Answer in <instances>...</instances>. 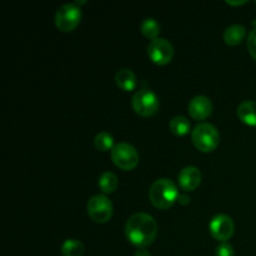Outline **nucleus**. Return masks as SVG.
Here are the masks:
<instances>
[{
    "mask_svg": "<svg viewBox=\"0 0 256 256\" xmlns=\"http://www.w3.org/2000/svg\"><path fill=\"white\" fill-rule=\"evenodd\" d=\"M125 235L134 246L145 249L154 242L158 235V224L152 215L136 212L128 219L125 224Z\"/></svg>",
    "mask_w": 256,
    "mask_h": 256,
    "instance_id": "obj_1",
    "label": "nucleus"
},
{
    "mask_svg": "<svg viewBox=\"0 0 256 256\" xmlns=\"http://www.w3.org/2000/svg\"><path fill=\"white\" fill-rule=\"evenodd\" d=\"M179 189L172 180L162 178L155 180L149 189V199L156 209L168 210L179 199Z\"/></svg>",
    "mask_w": 256,
    "mask_h": 256,
    "instance_id": "obj_2",
    "label": "nucleus"
},
{
    "mask_svg": "<svg viewBox=\"0 0 256 256\" xmlns=\"http://www.w3.org/2000/svg\"><path fill=\"white\" fill-rule=\"evenodd\" d=\"M192 144L202 152H212L220 142L219 130L209 122H200L192 132Z\"/></svg>",
    "mask_w": 256,
    "mask_h": 256,
    "instance_id": "obj_3",
    "label": "nucleus"
},
{
    "mask_svg": "<svg viewBox=\"0 0 256 256\" xmlns=\"http://www.w3.org/2000/svg\"><path fill=\"white\" fill-rule=\"evenodd\" d=\"M132 110L140 116H152L159 112L160 100L150 89H140L132 98Z\"/></svg>",
    "mask_w": 256,
    "mask_h": 256,
    "instance_id": "obj_4",
    "label": "nucleus"
},
{
    "mask_svg": "<svg viewBox=\"0 0 256 256\" xmlns=\"http://www.w3.org/2000/svg\"><path fill=\"white\" fill-rule=\"evenodd\" d=\"M82 9L75 2L62 5L55 12V25L60 32H70L82 22Z\"/></svg>",
    "mask_w": 256,
    "mask_h": 256,
    "instance_id": "obj_5",
    "label": "nucleus"
},
{
    "mask_svg": "<svg viewBox=\"0 0 256 256\" xmlns=\"http://www.w3.org/2000/svg\"><path fill=\"white\" fill-rule=\"evenodd\" d=\"M110 155H112V160L115 166L124 172H130L139 164V152L132 145L128 142L115 144V146L110 152Z\"/></svg>",
    "mask_w": 256,
    "mask_h": 256,
    "instance_id": "obj_6",
    "label": "nucleus"
},
{
    "mask_svg": "<svg viewBox=\"0 0 256 256\" xmlns=\"http://www.w3.org/2000/svg\"><path fill=\"white\" fill-rule=\"evenodd\" d=\"M86 210L90 219L96 224H105L112 216V204L104 194H98L90 198Z\"/></svg>",
    "mask_w": 256,
    "mask_h": 256,
    "instance_id": "obj_7",
    "label": "nucleus"
},
{
    "mask_svg": "<svg viewBox=\"0 0 256 256\" xmlns=\"http://www.w3.org/2000/svg\"><path fill=\"white\" fill-rule=\"evenodd\" d=\"M148 55L154 64L166 65L172 60L174 48L169 40L164 38H158V39L152 40L148 45Z\"/></svg>",
    "mask_w": 256,
    "mask_h": 256,
    "instance_id": "obj_8",
    "label": "nucleus"
},
{
    "mask_svg": "<svg viewBox=\"0 0 256 256\" xmlns=\"http://www.w3.org/2000/svg\"><path fill=\"white\" fill-rule=\"evenodd\" d=\"M235 225L230 216L219 214L212 219L209 224L210 235L220 242H226L234 235Z\"/></svg>",
    "mask_w": 256,
    "mask_h": 256,
    "instance_id": "obj_9",
    "label": "nucleus"
},
{
    "mask_svg": "<svg viewBox=\"0 0 256 256\" xmlns=\"http://www.w3.org/2000/svg\"><path fill=\"white\" fill-rule=\"evenodd\" d=\"M188 112H189L190 116L194 120H205L206 118L210 116L212 112V102L205 95H198L190 100L189 105H188Z\"/></svg>",
    "mask_w": 256,
    "mask_h": 256,
    "instance_id": "obj_10",
    "label": "nucleus"
},
{
    "mask_svg": "<svg viewBox=\"0 0 256 256\" xmlns=\"http://www.w3.org/2000/svg\"><path fill=\"white\" fill-rule=\"evenodd\" d=\"M179 185L185 192H194L200 186L202 180V172L196 166H185L178 175Z\"/></svg>",
    "mask_w": 256,
    "mask_h": 256,
    "instance_id": "obj_11",
    "label": "nucleus"
},
{
    "mask_svg": "<svg viewBox=\"0 0 256 256\" xmlns=\"http://www.w3.org/2000/svg\"><path fill=\"white\" fill-rule=\"evenodd\" d=\"M238 118L249 126H256V102L245 100L238 106Z\"/></svg>",
    "mask_w": 256,
    "mask_h": 256,
    "instance_id": "obj_12",
    "label": "nucleus"
},
{
    "mask_svg": "<svg viewBox=\"0 0 256 256\" xmlns=\"http://www.w3.org/2000/svg\"><path fill=\"white\" fill-rule=\"evenodd\" d=\"M115 82L124 92H132L138 85L136 76L130 69L118 70L116 75H115Z\"/></svg>",
    "mask_w": 256,
    "mask_h": 256,
    "instance_id": "obj_13",
    "label": "nucleus"
},
{
    "mask_svg": "<svg viewBox=\"0 0 256 256\" xmlns=\"http://www.w3.org/2000/svg\"><path fill=\"white\" fill-rule=\"evenodd\" d=\"M245 35H246V29L244 25H230L224 32V42L230 46H236V45L242 44V40L245 39Z\"/></svg>",
    "mask_w": 256,
    "mask_h": 256,
    "instance_id": "obj_14",
    "label": "nucleus"
},
{
    "mask_svg": "<svg viewBox=\"0 0 256 256\" xmlns=\"http://www.w3.org/2000/svg\"><path fill=\"white\" fill-rule=\"evenodd\" d=\"M98 185H99L100 192L104 195L112 194L118 189V186H119V179H118V176L114 172H105L100 175Z\"/></svg>",
    "mask_w": 256,
    "mask_h": 256,
    "instance_id": "obj_15",
    "label": "nucleus"
},
{
    "mask_svg": "<svg viewBox=\"0 0 256 256\" xmlns=\"http://www.w3.org/2000/svg\"><path fill=\"white\" fill-rule=\"evenodd\" d=\"M169 128L170 132L174 135H176V136H185V135L190 132L192 124H190V120L188 118L178 115V116H174L170 120Z\"/></svg>",
    "mask_w": 256,
    "mask_h": 256,
    "instance_id": "obj_16",
    "label": "nucleus"
},
{
    "mask_svg": "<svg viewBox=\"0 0 256 256\" xmlns=\"http://www.w3.org/2000/svg\"><path fill=\"white\" fill-rule=\"evenodd\" d=\"M160 29H162L160 24L154 18H146V19L142 20V25H140V32H142V34L150 40H154L159 38L160 32H162Z\"/></svg>",
    "mask_w": 256,
    "mask_h": 256,
    "instance_id": "obj_17",
    "label": "nucleus"
},
{
    "mask_svg": "<svg viewBox=\"0 0 256 256\" xmlns=\"http://www.w3.org/2000/svg\"><path fill=\"white\" fill-rule=\"evenodd\" d=\"M84 250V244L76 239L65 240L60 248V252L62 256H82Z\"/></svg>",
    "mask_w": 256,
    "mask_h": 256,
    "instance_id": "obj_18",
    "label": "nucleus"
},
{
    "mask_svg": "<svg viewBox=\"0 0 256 256\" xmlns=\"http://www.w3.org/2000/svg\"><path fill=\"white\" fill-rule=\"evenodd\" d=\"M94 145L99 152H112V148L115 146L114 138H112V135L109 134L108 132H102L95 136Z\"/></svg>",
    "mask_w": 256,
    "mask_h": 256,
    "instance_id": "obj_19",
    "label": "nucleus"
},
{
    "mask_svg": "<svg viewBox=\"0 0 256 256\" xmlns=\"http://www.w3.org/2000/svg\"><path fill=\"white\" fill-rule=\"evenodd\" d=\"M216 256H235L234 248L229 242H220L219 246L216 248V252H215Z\"/></svg>",
    "mask_w": 256,
    "mask_h": 256,
    "instance_id": "obj_20",
    "label": "nucleus"
},
{
    "mask_svg": "<svg viewBox=\"0 0 256 256\" xmlns=\"http://www.w3.org/2000/svg\"><path fill=\"white\" fill-rule=\"evenodd\" d=\"M248 50L252 59L256 60V28L250 32L249 36H248Z\"/></svg>",
    "mask_w": 256,
    "mask_h": 256,
    "instance_id": "obj_21",
    "label": "nucleus"
},
{
    "mask_svg": "<svg viewBox=\"0 0 256 256\" xmlns=\"http://www.w3.org/2000/svg\"><path fill=\"white\" fill-rule=\"evenodd\" d=\"M178 202H180V205H188L190 202V198L185 194H180Z\"/></svg>",
    "mask_w": 256,
    "mask_h": 256,
    "instance_id": "obj_22",
    "label": "nucleus"
},
{
    "mask_svg": "<svg viewBox=\"0 0 256 256\" xmlns=\"http://www.w3.org/2000/svg\"><path fill=\"white\" fill-rule=\"evenodd\" d=\"M134 256H152V254L146 249H138Z\"/></svg>",
    "mask_w": 256,
    "mask_h": 256,
    "instance_id": "obj_23",
    "label": "nucleus"
},
{
    "mask_svg": "<svg viewBox=\"0 0 256 256\" xmlns=\"http://www.w3.org/2000/svg\"><path fill=\"white\" fill-rule=\"evenodd\" d=\"M229 5H242V4H245L246 2H226Z\"/></svg>",
    "mask_w": 256,
    "mask_h": 256,
    "instance_id": "obj_24",
    "label": "nucleus"
}]
</instances>
